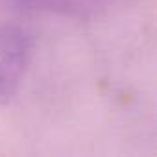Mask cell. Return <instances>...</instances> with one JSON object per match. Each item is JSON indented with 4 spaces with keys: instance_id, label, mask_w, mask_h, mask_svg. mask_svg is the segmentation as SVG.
I'll return each instance as SVG.
<instances>
[{
    "instance_id": "obj_1",
    "label": "cell",
    "mask_w": 157,
    "mask_h": 157,
    "mask_svg": "<svg viewBox=\"0 0 157 157\" xmlns=\"http://www.w3.org/2000/svg\"><path fill=\"white\" fill-rule=\"evenodd\" d=\"M32 57V35L17 24H0V100L10 98Z\"/></svg>"
},
{
    "instance_id": "obj_2",
    "label": "cell",
    "mask_w": 157,
    "mask_h": 157,
    "mask_svg": "<svg viewBox=\"0 0 157 157\" xmlns=\"http://www.w3.org/2000/svg\"><path fill=\"white\" fill-rule=\"evenodd\" d=\"M24 6L68 17H89L111 8L117 0H19Z\"/></svg>"
}]
</instances>
